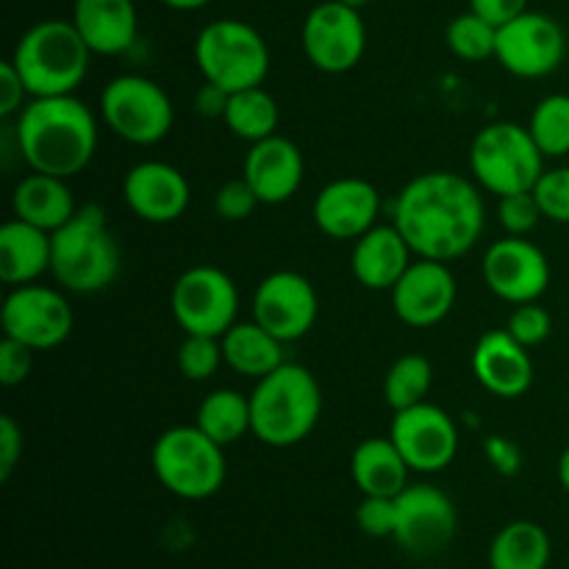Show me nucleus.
<instances>
[{"label": "nucleus", "mask_w": 569, "mask_h": 569, "mask_svg": "<svg viewBox=\"0 0 569 569\" xmlns=\"http://www.w3.org/2000/svg\"><path fill=\"white\" fill-rule=\"evenodd\" d=\"M303 53L320 72L342 76L353 70L367 50V28L359 9L326 0L306 14L300 31Z\"/></svg>", "instance_id": "9b49d317"}, {"label": "nucleus", "mask_w": 569, "mask_h": 569, "mask_svg": "<svg viewBox=\"0 0 569 569\" xmlns=\"http://www.w3.org/2000/svg\"><path fill=\"white\" fill-rule=\"evenodd\" d=\"M395 542L417 559H431L439 556L456 537V506L442 489L431 483H409L403 492L395 498Z\"/></svg>", "instance_id": "f8f14e48"}, {"label": "nucleus", "mask_w": 569, "mask_h": 569, "mask_svg": "<svg viewBox=\"0 0 569 569\" xmlns=\"http://www.w3.org/2000/svg\"><path fill=\"white\" fill-rule=\"evenodd\" d=\"M26 94V81H22V76L17 72L14 61L6 59L3 64H0V117H11L17 114V111L26 109V106H22Z\"/></svg>", "instance_id": "79ce46f5"}, {"label": "nucleus", "mask_w": 569, "mask_h": 569, "mask_svg": "<svg viewBox=\"0 0 569 569\" xmlns=\"http://www.w3.org/2000/svg\"><path fill=\"white\" fill-rule=\"evenodd\" d=\"M322 415V392L306 367L283 361L270 376L259 378L250 395V417L259 442L270 448L300 445L317 428Z\"/></svg>", "instance_id": "7ed1b4c3"}, {"label": "nucleus", "mask_w": 569, "mask_h": 569, "mask_svg": "<svg viewBox=\"0 0 569 569\" xmlns=\"http://www.w3.org/2000/svg\"><path fill=\"white\" fill-rule=\"evenodd\" d=\"M533 194H537L542 217L569 226V167L545 170L533 187Z\"/></svg>", "instance_id": "c9c22d12"}, {"label": "nucleus", "mask_w": 569, "mask_h": 569, "mask_svg": "<svg viewBox=\"0 0 569 569\" xmlns=\"http://www.w3.org/2000/svg\"><path fill=\"white\" fill-rule=\"evenodd\" d=\"M498 220L509 237H526L542 220V209L537 203V194L531 192H515L503 194L498 203Z\"/></svg>", "instance_id": "e433bc0d"}, {"label": "nucleus", "mask_w": 569, "mask_h": 569, "mask_svg": "<svg viewBox=\"0 0 569 569\" xmlns=\"http://www.w3.org/2000/svg\"><path fill=\"white\" fill-rule=\"evenodd\" d=\"M395 522H398V511H395V498H372L365 495V500L356 509V526L361 533L372 539H392Z\"/></svg>", "instance_id": "ea45409f"}, {"label": "nucleus", "mask_w": 569, "mask_h": 569, "mask_svg": "<svg viewBox=\"0 0 569 569\" xmlns=\"http://www.w3.org/2000/svg\"><path fill=\"white\" fill-rule=\"evenodd\" d=\"M11 209L22 222L53 233L76 217L78 206L72 198L67 178L48 176V172H31L22 178L11 194Z\"/></svg>", "instance_id": "a878e982"}, {"label": "nucleus", "mask_w": 569, "mask_h": 569, "mask_svg": "<svg viewBox=\"0 0 569 569\" xmlns=\"http://www.w3.org/2000/svg\"><path fill=\"white\" fill-rule=\"evenodd\" d=\"M50 272L67 292L76 295H92L114 283L120 272V244L100 206H81L67 226L53 231Z\"/></svg>", "instance_id": "20e7f679"}, {"label": "nucleus", "mask_w": 569, "mask_h": 569, "mask_svg": "<svg viewBox=\"0 0 569 569\" xmlns=\"http://www.w3.org/2000/svg\"><path fill=\"white\" fill-rule=\"evenodd\" d=\"M483 222L481 192L459 172H422L395 200V228L420 259H459L476 248Z\"/></svg>", "instance_id": "f257e3e1"}, {"label": "nucleus", "mask_w": 569, "mask_h": 569, "mask_svg": "<svg viewBox=\"0 0 569 569\" xmlns=\"http://www.w3.org/2000/svg\"><path fill=\"white\" fill-rule=\"evenodd\" d=\"M33 367V350L17 339L3 337L0 342V381L3 387H17L28 378Z\"/></svg>", "instance_id": "a19ab883"}, {"label": "nucleus", "mask_w": 569, "mask_h": 569, "mask_svg": "<svg viewBox=\"0 0 569 569\" xmlns=\"http://www.w3.org/2000/svg\"><path fill=\"white\" fill-rule=\"evenodd\" d=\"M470 167L483 189L503 198L537 187L545 172V153L528 128L517 122H492L472 139Z\"/></svg>", "instance_id": "6e6552de"}, {"label": "nucleus", "mask_w": 569, "mask_h": 569, "mask_svg": "<svg viewBox=\"0 0 569 569\" xmlns=\"http://www.w3.org/2000/svg\"><path fill=\"white\" fill-rule=\"evenodd\" d=\"M381 194L365 178L326 183L315 200V222L331 239H359L376 228Z\"/></svg>", "instance_id": "aec40b11"}, {"label": "nucleus", "mask_w": 569, "mask_h": 569, "mask_svg": "<svg viewBox=\"0 0 569 569\" xmlns=\"http://www.w3.org/2000/svg\"><path fill=\"white\" fill-rule=\"evenodd\" d=\"M472 370L487 392L503 400L522 398L533 383V361L526 345L509 331H489L472 350Z\"/></svg>", "instance_id": "412c9836"}, {"label": "nucleus", "mask_w": 569, "mask_h": 569, "mask_svg": "<svg viewBox=\"0 0 569 569\" xmlns=\"http://www.w3.org/2000/svg\"><path fill=\"white\" fill-rule=\"evenodd\" d=\"M72 26L92 53L120 56L137 39V6L133 0H76Z\"/></svg>", "instance_id": "5701e85b"}, {"label": "nucleus", "mask_w": 569, "mask_h": 569, "mask_svg": "<svg viewBox=\"0 0 569 569\" xmlns=\"http://www.w3.org/2000/svg\"><path fill=\"white\" fill-rule=\"evenodd\" d=\"M533 142L539 144L545 156H559L569 153V94H548L539 100L533 109L531 122H528Z\"/></svg>", "instance_id": "72a5a7b5"}, {"label": "nucleus", "mask_w": 569, "mask_h": 569, "mask_svg": "<svg viewBox=\"0 0 569 569\" xmlns=\"http://www.w3.org/2000/svg\"><path fill=\"white\" fill-rule=\"evenodd\" d=\"M470 9L500 28L528 11V0H470Z\"/></svg>", "instance_id": "a18cd8bd"}, {"label": "nucleus", "mask_w": 569, "mask_h": 569, "mask_svg": "<svg viewBox=\"0 0 569 569\" xmlns=\"http://www.w3.org/2000/svg\"><path fill=\"white\" fill-rule=\"evenodd\" d=\"M226 361L222 356L220 337H200V333H187V339L178 348V367L189 381H209L220 365Z\"/></svg>", "instance_id": "f704fd0d"}, {"label": "nucleus", "mask_w": 569, "mask_h": 569, "mask_svg": "<svg viewBox=\"0 0 569 569\" xmlns=\"http://www.w3.org/2000/svg\"><path fill=\"white\" fill-rule=\"evenodd\" d=\"M433 383V370L431 361L426 356H400L387 372V381H383V395H387V403L392 406V411L411 409V406L426 403V395L431 392Z\"/></svg>", "instance_id": "2f4dec72"}, {"label": "nucleus", "mask_w": 569, "mask_h": 569, "mask_svg": "<svg viewBox=\"0 0 569 569\" xmlns=\"http://www.w3.org/2000/svg\"><path fill=\"white\" fill-rule=\"evenodd\" d=\"M567 56L565 28L542 11H522L498 28L495 59L517 78H545L561 67Z\"/></svg>", "instance_id": "ddd939ff"}, {"label": "nucleus", "mask_w": 569, "mask_h": 569, "mask_svg": "<svg viewBox=\"0 0 569 569\" xmlns=\"http://www.w3.org/2000/svg\"><path fill=\"white\" fill-rule=\"evenodd\" d=\"M17 148L31 172L72 178L98 150V120L76 94L33 98L17 117Z\"/></svg>", "instance_id": "f03ea898"}, {"label": "nucleus", "mask_w": 569, "mask_h": 569, "mask_svg": "<svg viewBox=\"0 0 569 569\" xmlns=\"http://www.w3.org/2000/svg\"><path fill=\"white\" fill-rule=\"evenodd\" d=\"M189 181L178 167L167 161H142L131 167L122 181V198L128 209L144 222L167 226L176 222L189 206Z\"/></svg>", "instance_id": "6ab92c4d"}, {"label": "nucleus", "mask_w": 569, "mask_h": 569, "mask_svg": "<svg viewBox=\"0 0 569 569\" xmlns=\"http://www.w3.org/2000/svg\"><path fill=\"white\" fill-rule=\"evenodd\" d=\"M559 481H561V487H565V492L569 495V445L559 459Z\"/></svg>", "instance_id": "09e8293b"}, {"label": "nucleus", "mask_w": 569, "mask_h": 569, "mask_svg": "<svg viewBox=\"0 0 569 569\" xmlns=\"http://www.w3.org/2000/svg\"><path fill=\"white\" fill-rule=\"evenodd\" d=\"M194 61L203 78L226 92L261 87L270 72V48L242 20H214L194 39Z\"/></svg>", "instance_id": "0eeeda50"}, {"label": "nucleus", "mask_w": 569, "mask_h": 569, "mask_svg": "<svg viewBox=\"0 0 569 569\" xmlns=\"http://www.w3.org/2000/svg\"><path fill=\"white\" fill-rule=\"evenodd\" d=\"M389 439L400 450L411 472H426V476L445 470L459 453L456 422L450 420L448 411L428 400L411 409L395 411Z\"/></svg>", "instance_id": "2eb2a0df"}, {"label": "nucleus", "mask_w": 569, "mask_h": 569, "mask_svg": "<svg viewBox=\"0 0 569 569\" xmlns=\"http://www.w3.org/2000/svg\"><path fill=\"white\" fill-rule=\"evenodd\" d=\"M222 120H226L228 131H231L233 137L253 144L278 131L281 111H278L276 98H272L264 87H250L231 92Z\"/></svg>", "instance_id": "7c9ffc66"}, {"label": "nucleus", "mask_w": 569, "mask_h": 569, "mask_svg": "<svg viewBox=\"0 0 569 569\" xmlns=\"http://www.w3.org/2000/svg\"><path fill=\"white\" fill-rule=\"evenodd\" d=\"M164 6H170V9L176 11H198L203 9V6H209L211 0H161Z\"/></svg>", "instance_id": "de8ad7c7"}, {"label": "nucleus", "mask_w": 569, "mask_h": 569, "mask_svg": "<svg viewBox=\"0 0 569 569\" xmlns=\"http://www.w3.org/2000/svg\"><path fill=\"white\" fill-rule=\"evenodd\" d=\"M553 545L548 531L531 520H515L495 533L489 569H548Z\"/></svg>", "instance_id": "c85d7f7f"}, {"label": "nucleus", "mask_w": 569, "mask_h": 569, "mask_svg": "<svg viewBox=\"0 0 569 569\" xmlns=\"http://www.w3.org/2000/svg\"><path fill=\"white\" fill-rule=\"evenodd\" d=\"M409 472L411 467L406 465V459L389 437L365 439L350 459L353 483L361 495H372V498H398L409 487Z\"/></svg>", "instance_id": "bb28decb"}, {"label": "nucleus", "mask_w": 569, "mask_h": 569, "mask_svg": "<svg viewBox=\"0 0 569 569\" xmlns=\"http://www.w3.org/2000/svg\"><path fill=\"white\" fill-rule=\"evenodd\" d=\"M448 48L461 61H487L495 59V48H498V26L483 20L476 11H465V14L453 17L445 31Z\"/></svg>", "instance_id": "473e14b6"}, {"label": "nucleus", "mask_w": 569, "mask_h": 569, "mask_svg": "<svg viewBox=\"0 0 569 569\" xmlns=\"http://www.w3.org/2000/svg\"><path fill=\"white\" fill-rule=\"evenodd\" d=\"M53 233L22 220H9L0 228V278L9 287L37 283L50 272Z\"/></svg>", "instance_id": "393cba45"}, {"label": "nucleus", "mask_w": 569, "mask_h": 569, "mask_svg": "<svg viewBox=\"0 0 569 569\" xmlns=\"http://www.w3.org/2000/svg\"><path fill=\"white\" fill-rule=\"evenodd\" d=\"M194 426L214 439L217 445L239 442L244 433H253V417H250V398H244L237 389H217L206 395L203 403L198 406Z\"/></svg>", "instance_id": "c756f323"}, {"label": "nucleus", "mask_w": 569, "mask_h": 569, "mask_svg": "<svg viewBox=\"0 0 569 569\" xmlns=\"http://www.w3.org/2000/svg\"><path fill=\"white\" fill-rule=\"evenodd\" d=\"M483 453H487V459L492 461V467L500 476H517L522 470L520 448L506 437H489L483 442Z\"/></svg>", "instance_id": "c03bdc74"}, {"label": "nucleus", "mask_w": 569, "mask_h": 569, "mask_svg": "<svg viewBox=\"0 0 569 569\" xmlns=\"http://www.w3.org/2000/svg\"><path fill=\"white\" fill-rule=\"evenodd\" d=\"M153 472L176 498L206 500L226 483V448L198 426L170 428L153 445Z\"/></svg>", "instance_id": "423d86ee"}, {"label": "nucleus", "mask_w": 569, "mask_h": 569, "mask_svg": "<svg viewBox=\"0 0 569 569\" xmlns=\"http://www.w3.org/2000/svg\"><path fill=\"white\" fill-rule=\"evenodd\" d=\"M106 126L131 144H156L170 133L176 109L164 89L144 76H117L100 92Z\"/></svg>", "instance_id": "1a4fd4ad"}, {"label": "nucleus", "mask_w": 569, "mask_h": 569, "mask_svg": "<svg viewBox=\"0 0 569 569\" xmlns=\"http://www.w3.org/2000/svg\"><path fill=\"white\" fill-rule=\"evenodd\" d=\"M22 456V428L17 426L14 417H0V481H9L17 461Z\"/></svg>", "instance_id": "37998d69"}, {"label": "nucleus", "mask_w": 569, "mask_h": 569, "mask_svg": "<svg viewBox=\"0 0 569 569\" xmlns=\"http://www.w3.org/2000/svg\"><path fill=\"white\" fill-rule=\"evenodd\" d=\"M228 98H231V92L206 81L203 87L198 89V94H194V111L203 117H226Z\"/></svg>", "instance_id": "49530a36"}, {"label": "nucleus", "mask_w": 569, "mask_h": 569, "mask_svg": "<svg viewBox=\"0 0 569 569\" xmlns=\"http://www.w3.org/2000/svg\"><path fill=\"white\" fill-rule=\"evenodd\" d=\"M411 253L409 242L403 239V233L392 226H376L365 233V237L356 239L353 248V276L361 287L367 289H387L392 292L395 283L403 278V272L411 267Z\"/></svg>", "instance_id": "b1692460"}, {"label": "nucleus", "mask_w": 569, "mask_h": 569, "mask_svg": "<svg viewBox=\"0 0 569 569\" xmlns=\"http://www.w3.org/2000/svg\"><path fill=\"white\" fill-rule=\"evenodd\" d=\"M89 56L92 50L72 20H42L22 33L11 61L31 98H56L81 87L89 72Z\"/></svg>", "instance_id": "39448f33"}, {"label": "nucleus", "mask_w": 569, "mask_h": 569, "mask_svg": "<svg viewBox=\"0 0 569 569\" xmlns=\"http://www.w3.org/2000/svg\"><path fill=\"white\" fill-rule=\"evenodd\" d=\"M222 356L233 372L244 378H264L283 365V342L259 322H233L222 333Z\"/></svg>", "instance_id": "cd10ccee"}, {"label": "nucleus", "mask_w": 569, "mask_h": 569, "mask_svg": "<svg viewBox=\"0 0 569 569\" xmlns=\"http://www.w3.org/2000/svg\"><path fill=\"white\" fill-rule=\"evenodd\" d=\"M317 292L311 281L300 272L278 270L256 287L253 320L278 337L281 342H295L315 328Z\"/></svg>", "instance_id": "dca6fc26"}, {"label": "nucleus", "mask_w": 569, "mask_h": 569, "mask_svg": "<svg viewBox=\"0 0 569 569\" xmlns=\"http://www.w3.org/2000/svg\"><path fill=\"white\" fill-rule=\"evenodd\" d=\"M483 281L506 303H533L550 283L548 256L526 237L498 239L483 256Z\"/></svg>", "instance_id": "f3484780"}, {"label": "nucleus", "mask_w": 569, "mask_h": 569, "mask_svg": "<svg viewBox=\"0 0 569 569\" xmlns=\"http://www.w3.org/2000/svg\"><path fill=\"white\" fill-rule=\"evenodd\" d=\"M170 306L172 317L183 328V333L222 339V333L237 322V283L217 267H192L172 287Z\"/></svg>", "instance_id": "9d476101"}, {"label": "nucleus", "mask_w": 569, "mask_h": 569, "mask_svg": "<svg viewBox=\"0 0 569 569\" xmlns=\"http://www.w3.org/2000/svg\"><path fill=\"white\" fill-rule=\"evenodd\" d=\"M256 206H261V200H259V194L253 192V187L244 181V176L222 183L214 194L217 217H222V220H228V222L248 220V217L256 211Z\"/></svg>", "instance_id": "58836bf2"}, {"label": "nucleus", "mask_w": 569, "mask_h": 569, "mask_svg": "<svg viewBox=\"0 0 569 569\" xmlns=\"http://www.w3.org/2000/svg\"><path fill=\"white\" fill-rule=\"evenodd\" d=\"M339 3H345V6H353V9H361V6H365V3H370V0H339Z\"/></svg>", "instance_id": "8fccbe9b"}, {"label": "nucleus", "mask_w": 569, "mask_h": 569, "mask_svg": "<svg viewBox=\"0 0 569 569\" xmlns=\"http://www.w3.org/2000/svg\"><path fill=\"white\" fill-rule=\"evenodd\" d=\"M3 337L31 350H53L72 333V309L67 298L42 283L11 287L0 309Z\"/></svg>", "instance_id": "4468645a"}, {"label": "nucleus", "mask_w": 569, "mask_h": 569, "mask_svg": "<svg viewBox=\"0 0 569 569\" xmlns=\"http://www.w3.org/2000/svg\"><path fill=\"white\" fill-rule=\"evenodd\" d=\"M242 176L259 194L261 203H287L303 183V153L292 139L272 133L250 144Z\"/></svg>", "instance_id": "4be33fe9"}, {"label": "nucleus", "mask_w": 569, "mask_h": 569, "mask_svg": "<svg viewBox=\"0 0 569 569\" xmlns=\"http://www.w3.org/2000/svg\"><path fill=\"white\" fill-rule=\"evenodd\" d=\"M456 306V278L445 261H411L392 287V309L411 328H431L442 322Z\"/></svg>", "instance_id": "a211bd4d"}, {"label": "nucleus", "mask_w": 569, "mask_h": 569, "mask_svg": "<svg viewBox=\"0 0 569 569\" xmlns=\"http://www.w3.org/2000/svg\"><path fill=\"white\" fill-rule=\"evenodd\" d=\"M506 331L517 339L526 348H537L553 331V317H550L548 309L533 303H520L515 311H511L509 322H506Z\"/></svg>", "instance_id": "4c0bfd02"}]
</instances>
